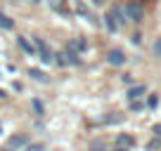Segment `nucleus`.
Returning <instances> with one entry per match:
<instances>
[{
	"label": "nucleus",
	"mask_w": 161,
	"mask_h": 151,
	"mask_svg": "<svg viewBox=\"0 0 161 151\" xmlns=\"http://www.w3.org/2000/svg\"><path fill=\"white\" fill-rule=\"evenodd\" d=\"M0 132H3V128H0Z\"/></svg>",
	"instance_id": "obj_28"
},
{
	"label": "nucleus",
	"mask_w": 161,
	"mask_h": 151,
	"mask_svg": "<svg viewBox=\"0 0 161 151\" xmlns=\"http://www.w3.org/2000/svg\"><path fill=\"white\" fill-rule=\"evenodd\" d=\"M90 151H104V146H102V144H95V146H92Z\"/></svg>",
	"instance_id": "obj_23"
},
{
	"label": "nucleus",
	"mask_w": 161,
	"mask_h": 151,
	"mask_svg": "<svg viewBox=\"0 0 161 151\" xmlns=\"http://www.w3.org/2000/svg\"><path fill=\"white\" fill-rule=\"evenodd\" d=\"M26 151H45V146H43V144H29Z\"/></svg>",
	"instance_id": "obj_20"
},
{
	"label": "nucleus",
	"mask_w": 161,
	"mask_h": 151,
	"mask_svg": "<svg viewBox=\"0 0 161 151\" xmlns=\"http://www.w3.org/2000/svg\"><path fill=\"white\" fill-rule=\"evenodd\" d=\"M5 97H7V92H5V90H0V99H5Z\"/></svg>",
	"instance_id": "obj_25"
},
{
	"label": "nucleus",
	"mask_w": 161,
	"mask_h": 151,
	"mask_svg": "<svg viewBox=\"0 0 161 151\" xmlns=\"http://www.w3.org/2000/svg\"><path fill=\"white\" fill-rule=\"evenodd\" d=\"M159 149H161V139H159V137H154V139L147 144V151H159Z\"/></svg>",
	"instance_id": "obj_16"
},
{
	"label": "nucleus",
	"mask_w": 161,
	"mask_h": 151,
	"mask_svg": "<svg viewBox=\"0 0 161 151\" xmlns=\"http://www.w3.org/2000/svg\"><path fill=\"white\" fill-rule=\"evenodd\" d=\"M116 144H119L121 149H130V146H135V137L126 135V132H121V135L116 137Z\"/></svg>",
	"instance_id": "obj_7"
},
{
	"label": "nucleus",
	"mask_w": 161,
	"mask_h": 151,
	"mask_svg": "<svg viewBox=\"0 0 161 151\" xmlns=\"http://www.w3.org/2000/svg\"><path fill=\"white\" fill-rule=\"evenodd\" d=\"M66 64H71V66H78L80 64V57H78V52L76 50H69V47H66Z\"/></svg>",
	"instance_id": "obj_11"
},
{
	"label": "nucleus",
	"mask_w": 161,
	"mask_h": 151,
	"mask_svg": "<svg viewBox=\"0 0 161 151\" xmlns=\"http://www.w3.org/2000/svg\"><path fill=\"white\" fill-rule=\"evenodd\" d=\"M29 76L33 78V81L43 83V85H47V83H50V76H47L45 71H40V69H29Z\"/></svg>",
	"instance_id": "obj_8"
},
{
	"label": "nucleus",
	"mask_w": 161,
	"mask_h": 151,
	"mask_svg": "<svg viewBox=\"0 0 161 151\" xmlns=\"http://www.w3.org/2000/svg\"><path fill=\"white\" fill-rule=\"evenodd\" d=\"M147 106H149V109H156V106H159V95H149V99H147Z\"/></svg>",
	"instance_id": "obj_18"
},
{
	"label": "nucleus",
	"mask_w": 161,
	"mask_h": 151,
	"mask_svg": "<svg viewBox=\"0 0 161 151\" xmlns=\"http://www.w3.org/2000/svg\"><path fill=\"white\" fill-rule=\"evenodd\" d=\"M109 14L114 17V21H116V26H119V29L128 21V19H126V12H123V7H121V5H114V7L109 10Z\"/></svg>",
	"instance_id": "obj_5"
},
{
	"label": "nucleus",
	"mask_w": 161,
	"mask_h": 151,
	"mask_svg": "<svg viewBox=\"0 0 161 151\" xmlns=\"http://www.w3.org/2000/svg\"><path fill=\"white\" fill-rule=\"evenodd\" d=\"M114 151H128V149H121V146H116V149Z\"/></svg>",
	"instance_id": "obj_27"
},
{
	"label": "nucleus",
	"mask_w": 161,
	"mask_h": 151,
	"mask_svg": "<svg viewBox=\"0 0 161 151\" xmlns=\"http://www.w3.org/2000/svg\"><path fill=\"white\" fill-rule=\"evenodd\" d=\"M123 12H126V19L135 21V24H140V21L145 19V7H142L140 0H130V3L123 7Z\"/></svg>",
	"instance_id": "obj_1"
},
{
	"label": "nucleus",
	"mask_w": 161,
	"mask_h": 151,
	"mask_svg": "<svg viewBox=\"0 0 161 151\" xmlns=\"http://www.w3.org/2000/svg\"><path fill=\"white\" fill-rule=\"evenodd\" d=\"M74 10L78 12L80 17H86L88 21H92V24H95V19H92V14H90V10H88V5L86 3H83V0H74Z\"/></svg>",
	"instance_id": "obj_6"
},
{
	"label": "nucleus",
	"mask_w": 161,
	"mask_h": 151,
	"mask_svg": "<svg viewBox=\"0 0 161 151\" xmlns=\"http://www.w3.org/2000/svg\"><path fill=\"white\" fill-rule=\"evenodd\" d=\"M107 61H109L111 66H123L126 64V55H123V50H111L109 55H107Z\"/></svg>",
	"instance_id": "obj_4"
},
{
	"label": "nucleus",
	"mask_w": 161,
	"mask_h": 151,
	"mask_svg": "<svg viewBox=\"0 0 161 151\" xmlns=\"http://www.w3.org/2000/svg\"><path fill=\"white\" fill-rule=\"evenodd\" d=\"M24 146H29V137H26V135H12L10 139H7V151L24 149Z\"/></svg>",
	"instance_id": "obj_3"
},
{
	"label": "nucleus",
	"mask_w": 161,
	"mask_h": 151,
	"mask_svg": "<svg viewBox=\"0 0 161 151\" xmlns=\"http://www.w3.org/2000/svg\"><path fill=\"white\" fill-rule=\"evenodd\" d=\"M52 61H55L57 66H66V55H64V52H59V55H52Z\"/></svg>",
	"instance_id": "obj_15"
},
{
	"label": "nucleus",
	"mask_w": 161,
	"mask_h": 151,
	"mask_svg": "<svg viewBox=\"0 0 161 151\" xmlns=\"http://www.w3.org/2000/svg\"><path fill=\"white\" fill-rule=\"evenodd\" d=\"M31 106H33V111L38 113V116H43V111H45V106H43V102H40V99H31Z\"/></svg>",
	"instance_id": "obj_14"
},
{
	"label": "nucleus",
	"mask_w": 161,
	"mask_h": 151,
	"mask_svg": "<svg viewBox=\"0 0 161 151\" xmlns=\"http://www.w3.org/2000/svg\"><path fill=\"white\" fill-rule=\"evenodd\" d=\"M142 109H145V104H142V102L140 99H135V102H130V111H133V113H140V111Z\"/></svg>",
	"instance_id": "obj_17"
},
{
	"label": "nucleus",
	"mask_w": 161,
	"mask_h": 151,
	"mask_svg": "<svg viewBox=\"0 0 161 151\" xmlns=\"http://www.w3.org/2000/svg\"><path fill=\"white\" fill-rule=\"evenodd\" d=\"M152 132H154V137H159V139H161V123H156V125L152 128Z\"/></svg>",
	"instance_id": "obj_21"
},
{
	"label": "nucleus",
	"mask_w": 161,
	"mask_h": 151,
	"mask_svg": "<svg viewBox=\"0 0 161 151\" xmlns=\"http://www.w3.org/2000/svg\"><path fill=\"white\" fill-rule=\"evenodd\" d=\"M17 43H19V47L26 52V55H33V52H36V47L31 45V43H29V38H24V35H19V38H17Z\"/></svg>",
	"instance_id": "obj_10"
},
{
	"label": "nucleus",
	"mask_w": 161,
	"mask_h": 151,
	"mask_svg": "<svg viewBox=\"0 0 161 151\" xmlns=\"http://www.w3.org/2000/svg\"><path fill=\"white\" fill-rule=\"evenodd\" d=\"M26 3H31V5H36V3H40V0H26Z\"/></svg>",
	"instance_id": "obj_26"
},
{
	"label": "nucleus",
	"mask_w": 161,
	"mask_h": 151,
	"mask_svg": "<svg viewBox=\"0 0 161 151\" xmlns=\"http://www.w3.org/2000/svg\"><path fill=\"white\" fill-rule=\"evenodd\" d=\"M130 43H133V45H140V43H142V35H140V33H135V35L130 38Z\"/></svg>",
	"instance_id": "obj_22"
},
{
	"label": "nucleus",
	"mask_w": 161,
	"mask_h": 151,
	"mask_svg": "<svg viewBox=\"0 0 161 151\" xmlns=\"http://www.w3.org/2000/svg\"><path fill=\"white\" fill-rule=\"evenodd\" d=\"M0 29H5V31H12V29H14V21H12L10 17L0 14Z\"/></svg>",
	"instance_id": "obj_13"
},
{
	"label": "nucleus",
	"mask_w": 161,
	"mask_h": 151,
	"mask_svg": "<svg viewBox=\"0 0 161 151\" xmlns=\"http://www.w3.org/2000/svg\"><path fill=\"white\" fill-rule=\"evenodd\" d=\"M152 52H154V57H161V38H156L154 45H152Z\"/></svg>",
	"instance_id": "obj_19"
},
{
	"label": "nucleus",
	"mask_w": 161,
	"mask_h": 151,
	"mask_svg": "<svg viewBox=\"0 0 161 151\" xmlns=\"http://www.w3.org/2000/svg\"><path fill=\"white\" fill-rule=\"evenodd\" d=\"M36 40V52L40 55V61L43 64H52V52H50V47H47V43L43 40V38H33Z\"/></svg>",
	"instance_id": "obj_2"
},
{
	"label": "nucleus",
	"mask_w": 161,
	"mask_h": 151,
	"mask_svg": "<svg viewBox=\"0 0 161 151\" xmlns=\"http://www.w3.org/2000/svg\"><path fill=\"white\" fill-rule=\"evenodd\" d=\"M92 5H97V7H100V5H104V0H92Z\"/></svg>",
	"instance_id": "obj_24"
},
{
	"label": "nucleus",
	"mask_w": 161,
	"mask_h": 151,
	"mask_svg": "<svg viewBox=\"0 0 161 151\" xmlns=\"http://www.w3.org/2000/svg\"><path fill=\"white\" fill-rule=\"evenodd\" d=\"M147 92V85H133L130 90H128V99L130 102H135V99H140L142 95Z\"/></svg>",
	"instance_id": "obj_9"
},
{
	"label": "nucleus",
	"mask_w": 161,
	"mask_h": 151,
	"mask_svg": "<svg viewBox=\"0 0 161 151\" xmlns=\"http://www.w3.org/2000/svg\"><path fill=\"white\" fill-rule=\"evenodd\" d=\"M104 26H107V31H109V33H116V31H119V26H116L114 17H111L109 12H107V14H104Z\"/></svg>",
	"instance_id": "obj_12"
}]
</instances>
